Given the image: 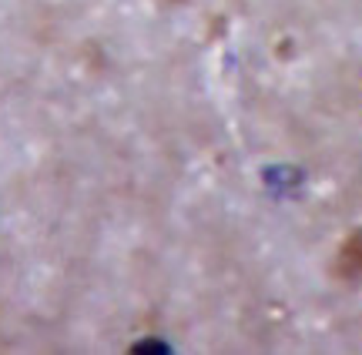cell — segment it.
I'll list each match as a JSON object with an SVG mask.
<instances>
[{
    "label": "cell",
    "instance_id": "cell-1",
    "mask_svg": "<svg viewBox=\"0 0 362 355\" xmlns=\"http://www.w3.org/2000/svg\"><path fill=\"white\" fill-rule=\"evenodd\" d=\"M336 275L342 278V282H359L362 278V228L359 231H352V235L339 245Z\"/></svg>",
    "mask_w": 362,
    "mask_h": 355
},
{
    "label": "cell",
    "instance_id": "cell-2",
    "mask_svg": "<svg viewBox=\"0 0 362 355\" xmlns=\"http://www.w3.org/2000/svg\"><path fill=\"white\" fill-rule=\"evenodd\" d=\"M171 4H185V0H171Z\"/></svg>",
    "mask_w": 362,
    "mask_h": 355
}]
</instances>
